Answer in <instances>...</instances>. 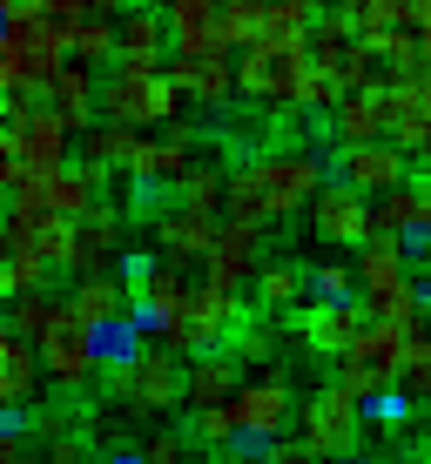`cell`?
<instances>
[{
    "label": "cell",
    "instance_id": "6da1fadb",
    "mask_svg": "<svg viewBox=\"0 0 431 464\" xmlns=\"http://www.w3.org/2000/svg\"><path fill=\"white\" fill-rule=\"evenodd\" d=\"M330 169L324 155L310 149V141H277V149L250 155V162L230 169V209L236 222H257V229H269V222H290V216H310V202L324 196Z\"/></svg>",
    "mask_w": 431,
    "mask_h": 464
},
{
    "label": "cell",
    "instance_id": "7a4b0ae2",
    "mask_svg": "<svg viewBox=\"0 0 431 464\" xmlns=\"http://www.w3.org/2000/svg\"><path fill=\"white\" fill-rule=\"evenodd\" d=\"M189 108V94L175 88L169 68H102V121H122V128H175V115Z\"/></svg>",
    "mask_w": 431,
    "mask_h": 464
},
{
    "label": "cell",
    "instance_id": "3957f363",
    "mask_svg": "<svg viewBox=\"0 0 431 464\" xmlns=\"http://www.w3.org/2000/svg\"><path fill=\"white\" fill-rule=\"evenodd\" d=\"M310 68V34H257L236 61V82H243V102L257 108H297Z\"/></svg>",
    "mask_w": 431,
    "mask_h": 464
},
{
    "label": "cell",
    "instance_id": "277c9868",
    "mask_svg": "<svg viewBox=\"0 0 431 464\" xmlns=\"http://www.w3.org/2000/svg\"><path fill=\"white\" fill-rule=\"evenodd\" d=\"M358 276H364V303H371L385 324H405V330L431 324L418 310V276H411L405 236H371V243L358 249Z\"/></svg>",
    "mask_w": 431,
    "mask_h": 464
},
{
    "label": "cell",
    "instance_id": "5b68a950",
    "mask_svg": "<svg viewBox=\"0 0 431 464\" xmlns=\"http://www.w3.org/2000/svg\"><path fill=\"white\" fill-rule=\"evenodd\" d=\"M102 391L115 397V404L129 411H149V418H169V411L189 404V357H175V350L149 343L129 371H102Z\"/></svg>",
    "mask_w": 431,
    "mask_h": 464
},
{
    "label": "cell",
    "instance_id": "8992f818",
    "mask_svg": "<svg viewBox=\"0 0 431 464\" xmlns=\"http://www.w3.org/2000/svg\"><path fill=\"white\" fill-rule=\"evenodd\" d=\"M405 350H411V330H405V324H385V316H377V324L364 330V337L350 343L344 357H338V377H330V383H344L358 404H371L377 391L405 383Z\"/></svg>",
    "mask_w": 431,
    "mask_h": 464
},
{
    "label": "cell",
    "instance_id": "52a82bcc",
    "mask_svg": "<svg viewBox=\"0 0 431 464\" xmlns=\"http://www.w3.org/2000/svg\"><path fill=\"white\" fill-rule=\"evenodd\" d=\"M74 128L68 115H54V108H34L27 94H7V135H0V155H14V162H27V169H61V162H74Z\"/></svg>",
    "mask_w": 431,
    "mask_h": 464
},
{
    "label": "cell",
    "instance_id": "ba28073f",
    "mask_svg": "<svg viewBox=\"0 0 431 464\" xmlns=\"http://www.w3.org/2000/svg\"><path fill=\"white\" fill-rule=\"evenodd\" d=\"M7 209H21V216H74V222H82L88 209H102V175L82 169V162L34 169V175L7 196Z\"/></svg>",
    "mask_w": 431,
    "mask_h": 464
},
{
    "label": "cell",
    "instance_id": "9c48e42d",
    "mask_svg": "<svg viewBox=\"0 0 431 464\" xmlns=\"http://www.w3.org/2000/svg\"><path fill=\"white\" fill-rule=\"evenodd\" d=\"M297 418H303V438H310V451L324 458V464H330V458H358L364 424H371V418H364V404L344 391V383H324V391H310Z\"/></svg>",
    "mask_w": 431,
    "mask_h": 464
},
{
    "label": "cell",
    "instance_id": "30bf717a",
    "mask_svg": "<svg viewBox=\"0 0 431 464\" xmlns=\"http://www.w3.org/2000/svg\"><path fill=\"white\" fill-rule=\"evenodd\" d=\"M371 324H377V310H371L364 296H350V303H303V310L290 316L297 343L310 350V357H330V363H338Z\"/></svg>",
    "mask_w": 431,
    "mask_h": 464
},
{
    "label": "cell",
    "instance_id": "8fae6325",
    "mask_svg": "<svg viewBox=\"0 0 431 464\" xmlns=\"http://www.w3.org/2000/svg\"><path fill=\"white\" fill-rule=\"evenodd\" d=\"M34 343H41V363H47V383H54V391H82V383L102 377V357H94V324H82L74 310H61L54 330L34 337Z\"/></svg>",
    "mask_w": 431,
    "mask_h": 464
},
{
    "label": "cell",
    "instance_id": "7c38bea8",
    "mask_svg": "<svg viewBox=\"0 0 431 464\" xmlns=\"http://www.w3.org/2000/svg\"><path fill=\"white\" fill-rule=\"evenodd\" d=\"M310 236L324 249H364V243H371V196L350 188L344 175H330L324 196L310 202Z\"/></svg>",
    "mask_w": 431,
    "mask_h": 464
},
{
    "label": "cell",
    "instance_id": "4fadbf2b",
    "mask_svg": "<svg viewBox=\"0 0 431 464\" xmlns=\"http://www.w3.org/2000/svg\"><path fill=\"white\" fill-rule=\"evenodd\" d=\"M297 391H290V377H283V363L277 371H250L243 377V391H236V418H243V430H257V438H283V424L297 418Z\"/></svg>",
    "mask_w": 431,
    "mask_h": 464
},
{
    "label": "cell",
    "instance_id": "5bb4252c",
    "mask_svg": "<svg viewBox=\"0 0 431 464\" xmlns=\"http://www.w3.org/2000/svg\"><path fill=\"white\" fill-rule=\"evenodd\" d=\"M338 175L350 188H364V196H385V188H405L411 182V155L397 149V141H344L338 149Z\"/></svg>",
    "mask_w": 431,
    "mask_h": 464
},
{
    "label": "cell",
    "instance_id": "9a60e30c",
    "mask_svg": "<svg viewBox=\"0 0 431 464\" xmlns=\"http://www.w3.org/2000/svg\"><path fill=\"white\" fill-rule=\"evenodd\" d=\"M169 74H175V88L189 94V108H202V115H222V108L243 94L230 54H169Z\"/></svg>",
    "mask_w": 431,
    "mask_h": 464
},
{
    "label": "cell",
    "instance_id": "2e32d148",
    "mask_svg": "<svg viewBox=\"0 0 431 464\" xmlns=\"http://www.w3.org/2000/svg\"><path fill=\"white\" fill-rule=\"evenodd\" d=\"M189 169H196V141H189V128H169V135H142L122 175L135 188H182Z\"/></svg>",
    "mask_w": 431,
    "mask_h": 464
},
{
    "label": "cell",
    "instance_id": "e0dca14e",
    "mask_svg": "<svg viewBox=\"0 0 431 464\" xmlns=\"http://www.w3.org/2000/svg\"><path fill=\"white\" fill-rule=\"evenodd\" d=\"M263 236H269V229H257V222L222 216L216 249L202 256V276H210V283H230V290H250V283H257V269H263Z\"/></svg>",
    "mask_w": 431,
    "mask_h": 464
},
{
    "label": "cell",
    "instance_id": "ac0fdd59",
    "mask_svg": "<svg viewBox=\"0 0 431 464\" xmlns=\"http://www.w3.org/2000/svg\"><path fill=\"white\" fill-rule=\"evenodd\" d=\"M129 256V216L115 202L82 216V249H74V276H108V269Z\"/></svg>",
    "mask_w": 431,
    "mask_h": 464
},
{
    "label": "cell",
    "instance_id": "d6986e66",
    "mask_svg": "<svg viewBox=\"0 0 431 464\" xmlns=\"http://www.w3.org/2000/svg\"><path fill=\"white\" fill-rule=\"evenodd\" d=\"M175 54H230L222 41V0H162Z\"/></svg>",
    "mask_w": 431,
    "mask_h": 464
},
{
    "label": "cell",
    "instance_id": "ffe728a7",
    "mask_svg": "<svg viewBox=\"0 0 431 464\" xmlns=\"http://www.w3.org/2000/svg\"><path fill=\"white\" fill-rule=\"evenodd\" d=\"M243 357L236 350H202V357H189V411H222L236 404V391H243Z\"/></svg>",
    "mask_w": 431,
    "mask_h": 464
},
{
    "label": "cell",
    "instance_id": "44dd1931",
    "mask_svg": "<svg viewBox=\"0 0 431 464\" xmlns=\"http://www.w3.org/2000/svg\"><path fill=\"white\" fill-rule=\"evenodd\" d=\"M41 94H47V108H54V115H68L74 135L102 121V68H82V61H68V68H61Z\"/></svg>",
    "mask_w": 431,
    "mask_h": 464
},
{
    "label": "cell",
    "instance_id": "7402d4cb",
    "mask_svg": "<svg viewBox=\"0 0 431 464\" xmlns=\"http://www.w3.org/2000/svg\"><path fill=\"white\" fill-rule=\"evenodd\" d=\"M47 363H41V343L21 337V330H0V404H34Z\"/></svg>",
    "mask_w": 431,
    "mask_h": 464
},
{
    "label": "cell",
    "instance_id": "603a6c76",
    "mask_svg": "<svg viewBox=\"0 0 431 464\" xmlns=\"http://www.w3.org/2000/svg\"><path fill=\"white\" fill-rule=\"evenodd\" d=\"M222 236V216H202V209H162L155 216V243H162V256H189V263H202V256L216 249Z\"/></svg>",
    "mask_w": 431,
    "mask_h": 464
},
{
    "label": "cell",
    "instance_id": "cb8c5ba5",
    "mask_svg": "<svg viewBox=\"0 0 431 464\" xmlns=\"http://www.w3.org/2000/svg\"><path fill=\"white\" fill-rule=\"evenodd\" d=\"M169 54H175V41H169L162 7H129L122 14V54L115 61H129V68H169Z\"/></svg>",
    "mask_w": 431,
    "mask_h": 464
},
{
    "label": "cell",
    "instance_id": "d4e9b609",
    "mask_svg": "<svg viewBox=\"0 0 431 464\" xmlns=\"http://www.w3.org/2000/svg\"><path fill=\"white\" fill-rule=\"evenodd\" d=\"M330 128H338V149L344 141H385L397 115H391V94L385 88H364V94H344L338 115H330Z\"/></svg>",
    "mask_w": 431,
    "mask_h": 464
},
{
    "label": "cell",
    "instance_id": "484cf974",
    "mask_svg": "<svg viewBox=\"0 0 431 464\" xmlns=\"http://www.w3.org/2000/svg\"><path fill=\"white\" fill-rule=\"evenodd\" d=\"M68 310L82 316V324H115V316H129L135 310V296H129V283L108 269V276H74V290H68Z\"/></svg>",
    "mask_w": 431,
    "mask_h": 464
},
{
    "label": "cell",
    "instance_id": "4316f807",
    "mask_svg": "<svg viewBox=\"0 0 431 464\" xmlns=\"http://www.w3.org/2000/svg\"><path fill=\"white\" fill-rule=\"evenodd\" d=\"M135 141H142V128H122V121H94V128H82V141H74V162H82V169H94V175L108 182V169H129Z\"/></svg>",
    "mask_w": 431,
    "mask_h": 464
},
{
    "label": "cell",
    "instance_id": "83f0119b",
    "mask_svg": "<svg viewBox=\"0 0 431 464\" xmlns=\"http://www.w3.org/2000/svg\"><path fill=\"white\" fill-rule=\"evenodd\" d=\"M250 296H257V310H290L297 296H310V269L290 263V256H263L257 283H250Z\"/></svg>",
    "mask_w": 431,
    "mask_h": 464
},
{
    "label": "cell",
    "instance_id": "f1b7e54d",
    "mask_svg": "<svg viewBox=\"0 0 431 464\" xmlns=\"http://www.w3.org/2000/svg\"><path fill=\"white\" fill-rule=\"evenodd\" d=\"M149 343H155V337H149V324H142L135 310L94 330V357H102V371H129V363H135V357H142Z\"/></svg>",
    "mask_w": 431,
    "mask_h": 464
},
{
    "label": "cell",
    "instance_id": "f546056e",
    "mask_svg": "<svg viewBox=\"0 0 431 464\" xmlns=\"http://www.w3.org/2000/svg\"><path fill=\"white\" fill-rule=\"evenodd\" d=\"M358 41H364V34H358V21H350L344 7H324V14L310 21V61H317V68H344V54H350Z\"/></svg>",
    "mask_w": 431,
    "mask_h": 464
},
{
    "label": "cell",
    "instance_id": "4dcf8cb0",
    "mask_svg": "<svg viewBox=\"0 0 431 464\" xmlns=\"http://www.w3.org/2000/svg\"><path fill=\"white\" fill-rule=\"evenodd\" d=\"M425 222V188L405 182V188H385V196H371V236H405Z\"/></svg>",
    "mask_w": 431,
    "mask_h": 464
},
{
    "label": "cell",
    "instance_id": "1f68e13d",
    "mask_svg": "<svg viewBox=\"0 0 431 464\" xmlns=\"http://www.w3.org/2000/svg\"><path fill=\"white\" fill-rule=\"evenodd\" d=\"M175 202H182V209H202V216H222L230 209V175H222V162H196L182 175V188H175Z\"/></svg>",
    "mask_w": 431,
    "mask_h": 464
},
{
    "label": "cell",
    "instance_id": "d6a6232c",
    "mask_svg": "<svg viewBox=\"0 0 431 464\" xmlns=\"http://www.w3.org/2000/svg\"><path fill=\"white\" fill-rule=\"evenodd\" d=\"M47 276H54V263H47L41 249H0V296H27V290H47Z\"/></svg>",
    "mask_w": 431,
    "mask_h": 464
},
{
    "label": "cell",
    "instance_id": "836d02e7",
    "mask_svg": "<svg viewBox=\"0 0 431 464\" xmlns=\"http://www.w3.org/2000/svg\"><path fill=\"white\" fill-rule=\"evenodd\" d=\"M115 54H122V21L115 14H88V21L74 27V61H82V68H108Z\"/></svg>",
    "mask_w": 431,
    "mask_h": 464
},
{
    "label": "cell",
    "instance_id": "e575fe53",
    "mask_svg": "<svg viewBox=\"0 0 431 464\" xmlns=\"http://www.w3.org/2000/svg\"><path fill=\"white\" fill-rule=\"evenodd\" d=\"M61 310H68V296H54V290H27V296H14V303H7V330H21V337H47Z\"/></svg>",
    "mask_w": 431,
    "mask_h": 464
},
{
    "label": "cell",
    "instance_id": "d590c367",
    "mask_svg": "<svg viewBox=\"0 0 431 464\" xmlns=\"http://www.w3.org/2000/svg\"><path fill=\"white\" fill-rule=\"evenodd\" d=\"M350 296H364L358 263H338V256L310 263V303H350Z\"/></svg>",
    "mask_w": 431,
    "mask_h": 464
},
{
    "label": "cell",
    "instance_id": "8d00e7d4",
    "mask_svg": "<svg viewBox=\"0 0 431 464\" xmlns=\"http://www.w3.org/2000/svg\"><path fill=\"white\" fill-rule=\"evenodd\" d=\"M230 350L243 357V371H277V350H283V330H269V324H257L250 316L243 330L230 337Z\"/></svg>",
    "mask_w": 431,
    "mask_h": 464
},
{
    "label": "cell",
    "instance_id": "74e56055",
    "mask_svg": "<svg viewBox=\"0 0 431 464\" xmlns=\"http://www.w3.org/2000/svg\"><path fill=\"white\" fill-rule=\"evenodd\" d=\"M338 74H344V88H350V94H364V88H391V68H385V54H377L371 41H358V47H350Z\"/></svg>",
    "mask_w": 431,
    "mask_h": 464
},
{
    "label": "cell",
    "instance_id": "f35d334b",
    "mask_svg": "<svg viewBox=\"0 0 431 464\" xmlns=\"http://www.w3.org/2000/svg\"><path fill=\"white\" fill-rule=\"evenodd\" d=\"M344 74L338 68H310V82H303V94H297V108L303 115H338V102H344Z\"/></svg>",
    "mask_w": 431,
    "mask_h": 464
},
{
    "label": "cell",
    "instance_id": "ab89813d",
    "mask_svg": "<svg viewBox=\"0 0 431 464\" xmlns=\"http://www.w3.org/2000/svg\"><path fill=\"white\" fill-rule=\"evenodd\" d=\"M189 438L210 444V451H222L230 438H243V418H236V404H222V411H189Z\"/></svg>",
    "mask_w": 431,
    "mask_h": 464
},
{
    "label": "cell",
    "instance_id": "60d3db41",
    "mask_svg": "<svg viewBox=\"0 0 431 464\" xmlns=\"http://www.w3.org/2000/svg\"><path fill=\"white\" fill-rule=\"evenodd\" d=\"M257 34H263V0H222V41H230V54L250 47Z\"/></svg>",
    "mask_w": 431,
    "mask_h": 464
},
{
    "label": "cell",
    "instance_id": "b9f144b4",
    "mask_svg": "<svg viewBox=\"0 0 431 464\" xmlns=\"http://www.w3.org/2000/svg\"><path fill=\"white\" fill-rule=\"evenodd\" d=\"M411 411H418V397H411L405 383H391V391H377L371 404H364V418H371L377 430H405V424H411Z\"/></svg>",
    "mask_w": 431,
    "mask_h": 464
},
{
    "label": "cell",
    "instance_id": "7bdbcfd3",
    "mask_svg": "<svg viewBox=\"0 0 431 464\" xmlns=\"http://www.w3.org/2000/svg\"><path fill=\"white\" fill-rule=\"evenodd\" d=\"M27 464H88V430H41Z\"/></svg>",
    "mask_w": 431,
    "mask_h": 464
},
{
    "label": "cell",
    "instance_id": "ee69618b",
    "mask_svg": "<svg viewBox=\"0 0 431 464\" xmlns=\"http://www.w3.org/2000/svg\"><path fill=\"white\" fill-rule=\"evenodd\" d=\"M155 263H162V256H149V249H129V256H122V263H115V276L129 283V296H142V290H149Z\"/></svg>",
    "mask_w": 431,
    "mask_h": 464
},
{
    "label": "cell",
    "instance_id": "f6af8a7d",
    "mask_svg": "<svg viewBox=\"0 0 431 464\" xmlns=\"http://www.w3.org/2000/svg\"><path fill=\"white\" fill-rule=\"evenodd\" d=\"M142 458H149V464H189V438H175V430H155V438L142 444Z\"/></svg>",
    "mask_w": 431,
    "mask_h": 464
},
{
    "label": "cell",
    "instance_id": "bcb514c9",
    "mask_svg": "<svg viewBox=\"0 0 431 464\" xmlns=\"http://www.w3.org/2000/svg\"><path fill=\"white\" fill-rule=\"evenodd\" d=\"M0 438H34V411L27 404H0Z\"/></svg>",
    "mask_w": 431,
    "mask_h": 464
},
{
    "label": "cell",
    "instance_id": "7dc6e473",
    "mask_svg": "<svg viewBox=\"0 0 431 464\" xmlns=\"http://www.w3.org/2000/svg\"><path fill=\"white\" fill-rule=\"evenodd\" d=\"M405 27H411V34H418L425 61H431V0H411V7H405Z\"/></svg>",
    "mask_w": 431,
    "mask_h": 464
},
{
    "label": "cell",
    "instance_id": "c3c4849f",
    "mask_svg": "<svg viewBox=\"0 0 431 464\" xmlns=\"http://www.w3.org/2000/svg\"><path fill=\"white\" fill-rule=\"evenodd\" d=\"M411 276H418V310L431 316V263H411Z\"/></svg>",
    "mask_w": 431,
    "mask_h": 464
},
{
    "label": "cell",
    "instance_id": "681fc988",
    "mask_svg": "<svg viewBox=\"0 0 431 464\" xmlns=\"http://www.w3.org/2000/svg\"><path fill=\"white\" fill-rule=\"evenodd\" d=\"M88 7H94V14H115V21H122V14H129L135 0H88Z\"/></svg>",
    "mask_w": 431,
    "mask_h": 464
},
{
    "label": "cell",
    "instance_id": "f907efd6",
    "mask_svg": "<svg viewBox=\"0 0 431 464\" xmlns=\"http://www.w3.org/2000/svg\"><path fill=\"white\" fill-rule=\"evenodd\" d=\"M418 188H425V222H431V175H425V182H418Z\"/></svg>",
    "mask_w": 431,
    "mask_h": 464
},
{
    "label": "cell",
    "instance_id": "816d5d0a",
    "mask_svg": "<svg viewBox=\"0 0 431 464\" xmlns=\"http://www.w3.org/2000/svg\"><path fill=\"white\" fill-rule=\"evenodd\" d=\"M330 464H371V458H330Z\"/></svg>",
    "mask_w": 431,
    "mask_h": 464
},
{
    "label": "cell",
    "instance_id": "f5cc1de1",
    "mask_svg": "<svg viewBox=\"0 0 431 464\" xmlns=\"http://www.w3.org/2000/svg\"><path fill=\"white\" fill-rule=\"evenodd\" d=\"M189 464H222V458H216V451H210V458H189Z\"/></svg>",
    "mask_w": 431,
    "mask_h": 464
},
{
    "label": "cell",
    "instance_id": "db71d44e",
    "mask_svg": "<svg viewBox=\"0 0 431 464\" xmlns=\"http://www.w3.org/2000/svg\"><path fill=\"white\" fill-rule=\"evenodd\" d=\"M269 464H283V458H269Z\"/></svg>",
    "mask_w": 431,
    "mask_h": 464
},
{
    "label": "cell",
    "instance_id": "11a10c76",
    "mask_svg": "<svg viewBox=\"0 0 431 464\" xmlns=\"http://www.w3.org/2000/svg\"><path fill=\"white\" fill-rule=\"evenodd\" d=\"M425 464H431V458H425Z\"/></svg>",
    "mask_w": 431,
    "mask_h": 464
}]
</instances>
